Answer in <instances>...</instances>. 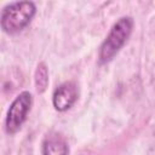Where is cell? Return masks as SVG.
<instances>
[{
    "instance_id": "6",
    "label": "cell",
    "mask_w": 155,
    "mask_h": 155,
    "mask_svg": "<svg viewBox=\"0 0 155 155\" xmlns=\"http://www.w3.org/2000/svg\"><path fill=\"white\" fill-rule=\"evenodd\" d=\"M34 82L38 93H44L48 86V70L44 62H40L35 69Z\"/></svg>"
},
{
    "instance_id": "4",
    "label": "cell",
    "mask_w": 155,
    "mask_h": 155,
    "mask_svg": "<svg viewBox=\"0 0 155 155\" xmlns=\"http://www.w3.org/2000/svg\"><path fill=\"white\" fill-rule=\"evenodd\" d=\"M78 99V87L74 81H65L61 84L53 92L52 104L56 110L65 111L70 109Z\"/></svg>"
},
{
    "instance_id": "3",
    "label": "cell",
    "mask_w": 155,
    "mask_h": 155,
    "mask_svg": "<svg viewBox=\"0 0 155 155\" xmlns=\"http://www.w3.org/2000/svg\"><path fill=\"white\" fill-rule=\"evenodd\" d=\"M33 104V97L30 92L23 91L21 92L11 103L5 120V128L6 132L10 134L16 133L27 120L28 113L30 111Z\"/></svg>"
},
{
    "instance_id": "1",
    "label": "cell",
    "mask_w": 155,
    "mask_h": 155,
    "mask_svg": "<svg viewBox=\"0 0 155 155\" xmlns=\"http://www.w3.org/2000/svg\"><path fill=\"white\" fill-rule=\"evenodd\" d=\"M133 28V19L128 16L119 18L113 27L110 28L109 34L107 35L105 40L102 42L98 52L99 63H108L110 62L115 54L122 48L126 44L127 39L130 38Z\"/></svg>"
},
{
    "instance_id": "2",
    "label": "cell",
    "mask_w": 155,
    "mask_h": 155,
    "mask_svg": "<svg viewBox=\"0 0 155 155\" xmlns=\"http://www.w3.org/2000/svg\"><path fill=\"white\" fill-rule=\"evenodd\" d=\"M36 12L31 1H17L5 6L1 11V28L7 34H16L23 30L33 19Z\"/></svg>"
},
{
    "instance_id": "5",
    "label": "cell",
    "mask_w": 155,
    "mask_h": 155,
    "mask_svg": "<svg viewBox=\"0 0 155 155\" xmlns=\"http://www.w3.org/2000/svg\"><path fill=\"white\" fill-rule=\"evenodd\" d=\"M69 147L65 138L57 133H48L42 143V155H68Z\"/></svg>"
}]
</instances>
